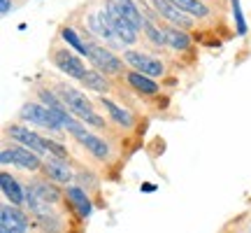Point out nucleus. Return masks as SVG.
Returning a JSON list of instances; mask_svg holds the SVG:
<instances>
[{"instance_id": "obj_1", "label": "nucleus", "mask_w": 251, "mask_h": 233, "mask_svg": "<svg viewBox=\"0 0 251 233\" xmlns=\"http://www.w3.org/2000/svg\"><path fill=\"white\" fill-rule=\"evenodd\" d=\"M61 100L75 116L84 119L86 124L96 126V128H105V119L96 115V110L91 108V103L86 100V96L81 91L72 89V87H61Z\"/></svg>"}, {"instance_id": "obj_2", "label": "nucleus", "mask_w": 251, "mask_h": 233, "mask_svg": "<svg viewBox=\"0 0 251 233\" xmlns=\"http://www.w3.org/2000/svg\"><path fill=\"white\" fill-rule=\"evenodd\" d=\"M105 17H107L109 26H112V30H114V35L119 37L121 45H133L137 40V28L121 14V9L117 7L114 0H105Z\"/></svg>"}, {"instance_id": "obj_3", "label": "nucleus", "mask_w": 251, "mask_h": 233, "mask_svg": "<svg viewBox=\"0 0 251 233\" xmlns=\"http://www.w3.org/2000/svg\"><path fill=\"white\" fill-rule=\"evenodd\" d=\"M0 161L2 166H19V168H24V171H37L42 163H40V156L35 152H30L26 147H5L2 152H0Z\"/></svg>"}, {"instance_id": "obj_4", "label": "nucleus", "mask_w": 251, "mask_h": 233, "mask_svg": "<svg viewBox=\"0 0 251 233\" xmlns=\"http://www.w3.org/2000/svg\"><path fill=\"white\" fill-rule=\"evenodd\" d=\"M21 116L26 121H30V124H37V126H42V128H49V131H61V126H63L51 110L47 108V105H37V103L24 105Z\"/></svg>"}, {"instance_id": "obj_5", "label": "nucleus", "mask_w": 251, "mask_h": 233, "mask_svg": "<svg viewBox=\"0 0 251 233\" xmlns=\"http://www.w3.org/2000/svg\"><path fill=\"white\" fill-rule=\"evenodd\" d=\"M89 58L91 63L96 65V70L107 72V75H119L124 70V61L119 58L117 54H112L109 49L98 45H89Z\"/></svg>"}, {"instance_id": "obj_6", "label": "nucleus", "mask_w": 251, "mask_h": 233, "mask_svg": "<svg viewBox=\"0 0 251 233\" xmlns=\"http://www.w3.org/2000/svg\"><path fill=\"white\" fill-rule=\"evenodd\" d=\"M126 61L130 63L137 72L147 75V77H161L163 72H165V65L158 58H153L149 54H142V52H135V49L126 52Z\"/></svg>"}, {"instance_id": "obj_7", "label": "nucleus", "mask_w": 251, "mask_h": 233, "mask_svg": "<svg viewBox=\"0 0 251 233\" xmlns=\"http://www.w3.org/2000/svg\"><path fill=\"white\" fill-rule=\"evenodd\" d=\"M7 133L12 140L21 143L24 147H30V152H35L37 156L47 152V138H40L35 131H30L26 126H19V124H12L7 126Z\"/></svg>"}, {"instance_id": "obj_8", "label": "nucleus", "mask_w": 251, "mask_h": 233, "mask_svg": "<svg viewBox=\"0 0 251 233\" xmlns=\"http://www.w3.org/2000/svg\"><path fill=\"white\" fill-rule=\"evenodd\" d=\"M70 133L72 138L77 140V143H81L86 149H89L96 159H100V161H105V159H109V145L107 143H102L100 138H96L93 133H89L84 126H75V128H70Z\"/></svg>"}, {"instance_id": "obj_9", "label": "nucleus", "mask_w": 251, "mask_h": 233, "mask_svg": "<svg viewBox=\"0 0 251 233\" xmlns=\"http://www.w3.org/2000/svg\"><path fill=\"white\" fill-rule=\"evenodd\" d=\"M54 63L56 68L61 72H65L68 77H72V80H84V75H86V68H84V63L77 58V56L72 54V52H68V49H56L54 52Z\"/></svg>"}, {"instance_id": "obj_10", "label": "nucleus", "mask_w": 251, "mask_h": 233, "mask_svg": "<svg viewBox=\"0 0 251 233\" xmlns=\"http://www.w3.org/2000/svg\"><path fill=\"white\" fill-rule=\"evenodd\" d=\"M0 229L5 233H26L28 231V217L17 205H2L0 210Z\"/></svg>"}, {"instance_id": "obj_11", "label": "nucleus", "mask_w": 251, "mask_h": 233, "mask_svg": "<svg viewBox=\"0 0 251 233\" xmlns=\"http://www.w3.org/2000/svg\"><path fill=\"white\" fill-rule=\"evenodd\" d=\"M149 2H151L153 9H156L161 17H165L168 21H170L172 26H177V28H191L193 26V19L188 17V14H184V12H179L170 0H149Z\"/></svg>"}, {"instance_id": "obj_12", "label": "nucleus", "mask_w": 251, "mask_h": 233, "mask_svg": "<svg viewBox=\"0 0 251 233\" xmlns=\"http://www.w3.org/2000/svg\"><path fill=\"white\" fill-rule=\"evenodd\" d=\"M40 100H42V103H45L47 108H49L56 116H58V121H61V124L65 126L68 131L77 126V121L72 119V112H68V110H65V105H63L61 100L56 98V96H54V93H51L49 89H42V91H40Z\"/></svg>"}, {"instance_id": "obj_13", "label": "nucleus", "mask_w": 251, "mask_h": 233, "mask_svg": "<svg viewBox=\"0 0 251 233\" xmlns=\"http://www.w3.org/2000/svg\"><path fill=\"white\" fill-rule=\"evenodd\" d=\"M42 168H45L47 177H49V179H56V182H61V184H68V182L72 179L70 166L63 161V159H58V156H49Z\"/></svg>"}, {"instance_id": "obj_14", "label": "nucleus", "mask_w": 251, "mask_h": 233, "mask_svg": "<svg viewBox=\"0 0 251 233\" xmlns=\"http://www.w3.org/2000/svg\"><path fill=\"white\" fill-rule=\"evenodd\" d=\"M0 187H2V194L7 196V201L12 203V205L19 207L21 203H24V198H26V189H21V184H19L9 173H2V175H0Z\"/></svg>"}, {"instance_id": "obj_15", "label": "nucleus", "mask_w": 251, "mask_h": 233, "mask_svg": "<svg viewBox=\"0 0 251 233\" xmlns=\"http://www.w3.org/2000/svg\"><path fill=\"white\" fill-rule=\"evenodd\" d=\"M68 201H70V205L77 210V215L79 217H91V212H93V205H91L89 196L84 194V189L79 187H70L68 189Z\"/></svg>"}, {"instance_id": "obj_16", "label": "nucleus", "mask_w": 251, "mask_h": 233, "mask_svg": "<svg viewBox=\"0 0 251 233\" xmlns=\"http://www.w3.org/2000/svg\"><path fill=\"white\" fill-rule=\"evenodd\" d=\"M128 84L133 87L135 91H140V93H147V96H153V93H158V84L151 80V77H147V75H142V72H128Z\"/></svg>"}, {"instance_id": "obj_17", "label": "nucleus", "mask_w": 251, "mask_h": 233, "mask_svg": "<svg viewBox=\"0 0 251 233\" xmlns=\"http://www.w3.org/2000/svg\"><path fill=\"white\" fill-rule=\"evenodd\" d=\"M170 2L179 9V12L188 14V17H198V19L209 17V9H207V5L202 0H170Z\"/></svg>"}, {"instance_id": "obj_18", "label": "nucleus", "mask_w": 251, "mask_h": 233, "mask_svg": "<svg viewBox=\"0 0 251 233\" xmlns=\"http://www.w3.org/2000/svg\"><path fill=\"white\" fill-rule=\"evenodd\" d=\"M89 26H91V30H93L98 37H107V40H117V42H119V37L114 35V30H112L107 17H105V12H102V14H91V17H89ZM119 45H121V42H119Z\"/></svg>"}, {"instance_id": "obj_19", "label": "nucleus", "mask_w": 251, "mask_h": 233, "mask_svg": "<svg viewBox=\"0 0 251 233\" xmlns=\"http://www.w3.org/2000/svg\"><path fill=\"white\" fill-rule=\"evenodd\" d=\"M114 2H117V7L121 9V14H124V17L128 19V21H130L137 30H140V28H144L147 17H142V14H140V9L135 7L133 0H114Z\"/></svg>"}, {"instance_id": "obj_20", "label": "nucleus", "mask_w": 251, "mask_h": 233, "mask_svg": "<svg viewBox=\"0 0 251 233\" xmlns=\"http://www.w3.org/2000/svg\"><path fill=\"white\" fill-rule=\"evenodd\" d=\"M165 37H168V45L177 52H186L188 45H191V37L184 28H177V26H170L165 28Z\"/></svg>"}, {"instance_id": "obj_21", "label": "nucleus", "mask_w": 251, "mask_h": 233, "mask_svg": "<svg viewBox=\"0 0 251 233\" xmlns=\"http://www.w3.org/2000/svg\"><path fill=\"white\" fill-rule=\"evenodd\" d=\"M81 84H84L89 91H96V93H107L109 91L107 80H105V75H102L100 70H89L86 75H84Z\"/></svg>"}, {"instance_id": "obj_22", "label": "nucleus", "mask_w": 251, "mask_h": 233, "mask_svg": "<svg viewBox=\"0 0 251 233\" xmlns=\"http://www.w3.org/2000/svg\"><path fill=\"white\" fill-rule=\"evenodd\" d=\"M102 105H105V110H107L109 115L117 119V124H121L124 128H133V115H130L128 110L119 108L117 103H112V100L105 98V96H102Z\"/></svg>"}, {"instance_id": "obj_23", "label": "nucleus", "mask_w": 251, "mask_h": 233, "mask_svg": "<svg viewBox=\"0 0 251 233\" xmlns=\"http://www.w3.org/2000/svg\"><path fill=\"white\" fill-rule=\"evenodd\" d=\"M33 189H35L37 196L42 198L45 203H49V205L61 201V194H58V189H56L54 184H49V182H40V179H37V182H33Z\"/></svg>"}, {"instance_id": "obj_24", "label": "nucleus", "mask_w": 251, "mask_h": 233, "mask_svg": "<svg viewBox=\"0 0 251 233\" xmlns=\"http://www.w3.org/2000/svg\"><path fill=\"white\" fill-rule=\"evenodd\" d=\"M61 37H63V40H65V42H68L70 47H75V49H77L79 54H84L86 58H89V45H86V42H84V40H81V37L77 35V33L72 30V28H63V30H61Z\"/></svg>"}, {"instance_id": "obj_25", "label": "nucleus", "mask_w": 251, "mask_h": 233, "mask_svg": "<svg viewBox=\"0 0 251 233\" xmlns=\"http://www.w3.org/2000/svg\"><path fill=\"white\" fill-rule=\"evenodd\" d=\"M144 33L149 35V40H151L153 45H158V47H163V45H168V37H165V30H161V28L156 26L153 21H144V28H142Z\"/></svg>"}, {"instance_id": "obj_26", "label": "nucleus", "mask_w": 251, "mask_h": 233, "mask_svg": "<svg viewBox=\"0 0 251 233\" xmlns=\"http://www.w3.org/2000/svg\"><path fill=\"white\" fill-rule=\"evenodd\" d=\"M230 9H233V19H235V33L237 35H247V21L242 17V7H240V0H230Z\"/></svg>"}, {"instance_id": "obj_27", "label": "nucleus", "mask_w": 251, "mask_h": 233, "mask_svg": "<svg viewBox=\"0 0 251 233\" xmlns=\"http://www.w3.org/2000/svg\"><path fill=\"white\" fill-rule=\"evenodd\" d=\"M37 222H40V226L45 229V231H49V233H56L61 226H58V219L56 217H51V215H45V217H37Z\"/></svg>"}, {"instance_id": "obj_28", "label": "nucleus", "mask_w": 251, "mask_h": 233, "mask_svg": "<svg viewBox=\"0 0 251 233\" xmlns=\"http://www.w3.org/2000/svg\"><path fill=\"white\" fill-rule=\"evenodd\" d=\"M0 12H2V17L9 14V0H0Z\"/></svg>"}, {"instance_id": "obj_29", "label": "nucleus", "mask_w": 251, "mask_h": 233, "mask_svg": "<svg viewBox=\"0 0 251 233\" xmlns=\"http://www.w3.org/2000/svg\"><path fill=\"white\" fill-rule=\"evenodd\" d=\"M0 233H5V231H2V229H0Z\"/></svg>"}, {"instance_id": "obj_30", "label": "nucleus", "mask_w": 251, "mask_h": 233, "mask_svg": "<svg viewBox=\"0 0 251 233\" xmlns=\"http://www.w3.org/2000/svg\"><path fill=\"white\" fill-rule=\"evenodd\" d=\"M249 233H251V231H249Z\"/></svg>"}]
</instances>
